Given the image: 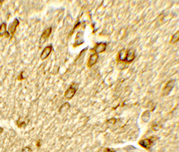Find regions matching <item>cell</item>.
Returning <instances> with one entry per match:
<instances>
[{
  "label": "cell",
  "mask_w": 179,
  "mask_h": 152,
  "mask_svg": "<svg viewBox=\"0 0 179 152\" xmlns=\"http://www.w3.org/2000/svg\"><path fill=\"white\" fill-rule=\"evenodd\" d=\"M174 85H175V80H171L168 81V82L167 83L164 89H163V96H168V95H169V93H171V91L173 90V88H174Z\"/></svg>",
  "instance_id": "6da1fadb"
},
{
  "label": "cell",
  "mask_w": 179,
  "mask_h": 152,
  "mask_svg": "<svg viewBox=\"0 0 179 152\" xmlns=\"http://www.w3.org/2000/svg\"><path fill=\"white\" fill-rule=\"evenodd\" d=\"M153 138H145V139L141 140V141H139V144L141 146L143 147V148L148 149L150 148V146H151L153 144V141H154L153 140Z\"/></svg>",
  "instance_id": "7a4b0ae2"
},
{
  "label": "cell",
  "mask_w": 179,
  "mask_h": 152,
  "mask_svg": "<svg viewBox=\"0 0 179 152\" xmlns=\"http://www.w3.org/2000/svg\"><path fill=\"white\" fill-rule=\"evenodd\" d=\"M19 19H15L13 21L11 24H10V26H9V29H8L9 34H11V35L12 36L13 34L15 33V32H16V28H17V27L19 26Z\"/></svg>",
  "instance_id": "3957f363"
},
{
  "label": "cell",
  "mask_w": 179,
  "mask_h": 152,
  "mask_svg": "<svg viewBox=\"0 0 179 152\" xmlns=\"http://www.w3.org/2000/svg\"><path fill=\"white\" fill-rule=\"evenodd\" d=\"M52 51V45H48L46 47H45V49L43 50V52H42L41 55H40V59L42 61H45L46 58H48L50 53Z\"/></svg>",
  "instance_id": "277c9868"
},
{
  "label": "cell",
  "mask_w": 179,
  "mask_h": 152,
  "mask_svg": "<svg viewBox=\"0 0 179 152\" xmlns=\"http://www.w3.org/2000/svg\"><path fill=\"white\" fill-rule=\"evenodd\" d=\"M51 32H52V28H47V29H46L44 32H43L41 37H40V44L43 45V43H44L47 40L48 37H49V35H50Z\"/></svg>",
  "instance_id": "5b68a950"
},
{
  "label": "cell",
  "mask_w": 179,
  "mask_h": 152,
  "mask_svg": "<svg viewBox=\"0 0 179 152\" xmlns=\"http://www.w3.org/2000/svg\"><path fill=\"white\" fill-rule=\"evenodd\" d=\"M106 47H107V43H100L96 45L95 47L93 48V50L95 52L96 54L98 55L99 53H101V52H104V51L105 50V49H106Z\"/></svg>",
  "instance_id": "8992f818"
},
{
  "label": "cell",
  "mask_w": 179,
  "mask_h": 152,
  "mask_svg": "<svg viewBox=\"0 0 179 152\" xmlns=\"http://www.w3.org/2000/svg\"><path fill=\"white\" fill-rule=\"evenodd\" d=\"M76 88H73V86H70V88L65 91V93H64V97H65V98L68 99V100L73 98V96H75V93H76Z\"/></svg>",
  "instance_id": "52a82bcc"
},
{
  "label": "cell",
  "mask_w": 179,
  "mask_h": 152,
  "mask_svg": "<svg viewBox=\"0 0 179 152\" xmlns=\"http://www.w3.org/2000/svg\"><path fill=\"white\" fill-rule=\"evenodd\" d=\"M83 32H79L77 34L76 37H75V47H77L80 45H82L84 43V38H83Z\"/></svg>",
  "instance_id": "ba28073f"
},
{
  "label": "cell",
  "mask_w": 179,
  "mask_h": 152,
  "mask_svg": "<svg viewBox=\"0 0 179 152\" xmlns=\"http://www.w3.org/2000/svg\"><path fill=\"white\" fill-rule=\"evenodd\" d=\"M135 58V52L133 50H129L127 51V53H126V56L124 61L127 62V63H131L132 61H134Z\"/></svg>",
  "instance_id": "9c48e42d"
},
{
  "label": "cell",
  "mask_w": 179,
  "mask_h": 152,
  "mask_svg": "<svg viewBox=\"0 0 179 152\" xmlns=\"http://www.w3.org/2000/svg\"><path fill=\"white\" fill-rule=\"evenodd\" d=\"M98 55L96 53L93 54L92 55H90V57L89 58V60H88V66L89 67H91L92 66L94 65L97 62V60H98Z\"/></svg>",
  "instance_id": "30bf717a"
},
{
  "label": "cell",
  "mask_w": 179,
  "mask_h": 152,
  "mask_svg": "<svg viewBox=\"0 0 179 152\" xmlns=\"http://www.w3.org/2000/svg\"><path fill=\"white\" fill-rule=\"evenodd\" d=\"M7 33V24L5 22H3L0 25V37H3Z\"/></svg>",
  "instance_id": "8fae6325"
},
{
  "label": "cell",
  "mask_w": 179,
  "mask_h": 152,
  "mask_svg": "<svg viewBox=\"0 0 179 152\" xmlns=\"http://www.w3.org/2000/svg\"><path fill=\"white\" fill-rule=\"evenodd\" d=\"M70 103H64V104L62 105L61 107H60V110H59V112L60 113H64V112H67V110L70 108Z\"/></svg>",
  "instance_id": "7c38bea8"
},
{
  "label": "cell",
  "mask_w": 179,
  "mask_h": 152,
  "mask_svg": "<svg viewBox=\"0 0 179 152\" xmlns=\"http://www.w3.org/2000/svg\"><path fill=\"white\" fill-rule=\"evenodd\" d=\"M179 40V32H176L174 35L172 36V38L171 40V43L174 44V43H176L177 42H178Z\"/></svg>",
  "instance_id": "4fadbf2b"
},
{
  "label": "cell",
  "mask_w": 179,
  "mask_h": 152,
  "mask_svg": "<svg viewBox=\"0 0 179 152\" xmlns=\"http://www.w3.org/2000/svg\"><path fill=\"white\" fill-rule=\"evenodd\" d=\"M150 118V111H146L143 113L142 119L144 122H147Z\"/></svg>",
  "instance_id": "5bb4252c"
},
{
  "label": "cell",
  "mask_w": 179,
  "mask_h": 152,
  "mask_svg": "<svg viewBox=\"0 0 179 152\" xmlns=\"http://www.w3.org/2000/svg\"><path fill=\"white\" fill-rule=\"evenodd\" d=\"M16 124H17L18 127L19 128L25 127V126L27 125V122H25V121H24L22 118H19V120H18L17 122H16Z\"/></svg>",
  "instance_id": "9a60e30c"
},
{
  "label": "cell",
  "mask_w": 179,
  "mask_h": 152,
  "mask_svg": "<svg viewBox=\"0 0 179 152\" xmlns=\"http://www.w3.org/2000/svg\"><path fill=\"white\" fill-rule=\"evenodd\" d=\"M126 53H127V51H126L125 49H123L121 51H120L119 53L120 61H125V58H126Z\"/></svg>",
  "instance_id": "2e32d148"
},
{
  "label": "cell",
  "mask_w": 179,
  "mask_h": 152,
  "mask_svg": "<svg viewBox=\"0 0 179 152\" xmlns=\"http://www.w3.org/2000/svg\"><path fill=\"white\" fill-rule=\"evenodd\" d=\"M22 152H32V150L29 146H25V148L22 149Z\"/></svg>",
  "instance_id": "e0dca14e"
},
{
  "label": "cell",
  "mask_w": 179,
  "mask_h": 152,
  "mask_svg": "<svg viewBox=\"0 0 179 152\" xmlns=\"http://www.w3.org/2000/svg\"><path fill=\"white\" fill-rule=\"evenodd\" d=\"M3 131H4V129H3V128L0 127V136H1V135L2 134Z\"/></svg>",
  "instance_id": "ac0fdd59"
}]
</instances>
